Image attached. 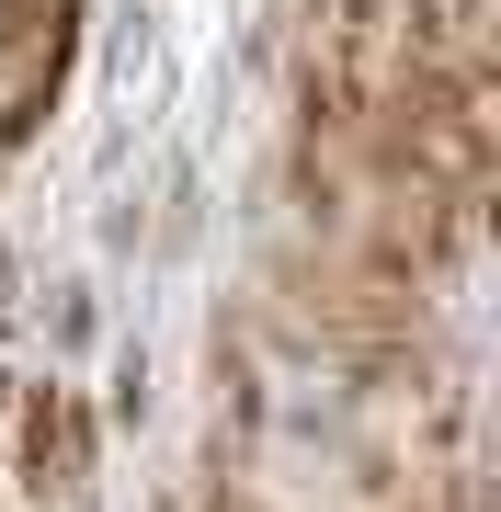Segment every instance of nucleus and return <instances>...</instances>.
I'll return each mask as SVG.
<instances>
[{"instance_id": "3", "label": "nucleus", "mask_w": 501, "mask_h": 512, "mask_svg": "<svg viewBox=\"0 0 501 512\" xmlns=\"http://www.w3.org/2000/svg\"><path fill=\"white\" fill-rule=\"evenodd\" d=\"M23 399H35V387H23V376H0V433L23 421Z\"/></svg>"}, {"instance_id": "1", "label": "nucleus", "mask_w": 501, "mask_h": 512, "mask_svg": "<svg viewBox=\"0 0 501 512\" xmlns=\"http://www.w3.org/2000/svg\"><path fill=\"white\" fill-rule=\"evenodd\" d=\"M12 433H23V490L35 501H80L92 490V410H80L69 387H35Z\"/></svg>"}, {"instance_id": "4", "label": "nucleus", "mask_w": 501, "mask_h": 512, "mask_svg": "<svg viewBox=\"0 0 501 512\" xmlns=\"http://www.w3.org/2000/svg\"><path fill=\"white\" fill-rule=\"evenodd\" d=\"M205 512H262V501H251V490H217V501H205Z\"/></svg>"}, {"instance_id": "2", "label": "nucleus", "mask_w": 501, "mask_h": 512, "mask_svg": "<svg viewBox=\"0 0 501 512\" xmlns=\"http://www.w3.org/2000/svg\"><path fill=\"white\" fill-rule=\"evenodd\" d=\"M69 23H80V0H0V69H12V57L57 69V57H69Z\"/></svg>"}]
</instances>
